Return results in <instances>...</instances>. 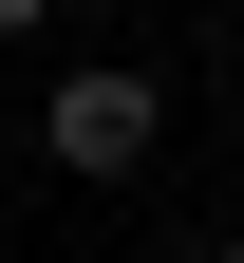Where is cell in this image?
<instances>
[{
    "mask_svg": "<svg viewBox=\"0 0 244 263\" xmlns=\"http://www.w3.org/2000/svg\"><path fill=\"white\" fill-rule=\"evenodd\" d=\"M207 263H244V226H226V245H207Z\"/></svg>",
    "mask_w": 244,
    "mask_h": 263,
    "instance_id": "3957f363",
    "label": "cell"
},
{
    "mask_svg": "<svg viewBox=\"0 0 244 263\" xmlns=\"http://www.w3.org/2000/svg\"><path fill=\"white\" fill-rule=\"evenodd\" d=\"M169 151V94L132 76V57H76V76L38 94V170H76V188H132Z\"/></svg>",
    "mask_w": 244,
    "mask_h": 263,
    "instance_id": "6da1fadb",
    "label": "cell"
},
{
    "mask_svg": "<svg viewBox=\"0 0 244 263\" xmlns=\"http://www.w3.org/2000/svg\"><path fill=\"white\" fill-rule=\"evenodd\" d=\"M0 38H57V0H0Z\"/></svg>",
    "mask_w": 244,
    "mask_h": 263,
    "instance_id": "7a4b0ae2",
    "label": "cell"
}]
</instances>
